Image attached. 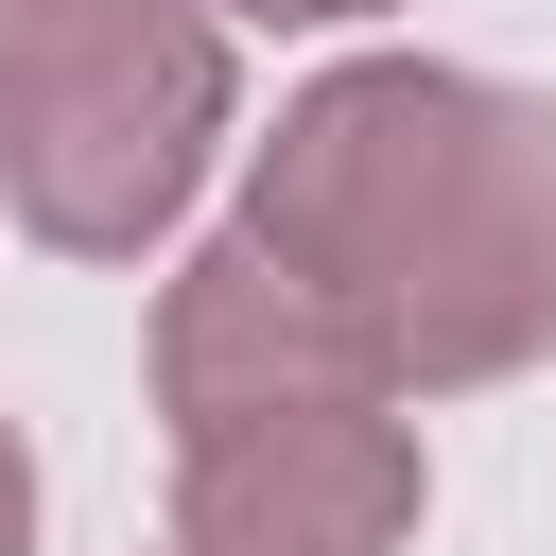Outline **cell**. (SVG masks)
Segmentation results:
<instances>
[{
  "mask_svg": "<svg viewBox=\"0 0 556 556\" xmlns=\"http://www.w3.org/2000/svg\"><path fill=\"white\" fill-rule=\"evenodd\" d=\"M295 261L382 400H469L556 348V104L452 52H348L278 104L226 208Z\"/></svg>",
  "mask_w": 556,
  "mask_h": 556,
  "instance_id": "obj_1",
  "label": "cell"
},
{
  "mask_svg": "<svg viewBox=\"0 0 556 556\" xmlns=\"http://www.w3.org/2000/svg\"><path fill=\"white\" fill-rule=\"evenodd\" d=\"M226 122H243L226 17H174V35H139V52H104V70L35 87V104H0V208L52 261H139V243L191 226Z\"/></svg>",
  "mask_w": 556,
  "mask_h": 556,
  "instance_id": "obj_2",
  "label": "cell"
},
{
  "mask_svg": "<svg viewBox=\"0 0 556 556\" xmlns=\"http://www.w3.org/2000/svg\"><path fill=\"white\" fill-rule=\"evenodd\" d=\"M434 504V452L400 400H295L174 434V556H400Z\"/></svg>",
  "mask_w": 556,
  "mask_h": 556,
  "instance_id": "obj_3",
  "label": "cell"
},
{
  "mask_svg": "<svg viewBox=\"0 0 556 556\" xmlns=\"http://www.w3.org/2000/svg\"><path fill=\"white\" fill-rule=\"evenodd\" d=\"M156 417L174 434H226V417H295V400H382L365 382V348H348V313L295 278V261H261L243 226H208L174 278H156Z\"/></svg>",
  "mask_w": 556,
  "mask_h": 556,
  "instance_id": "obj_4",
  "label": "cell"
},
{
  "mask_svg": "<svg viewBox=\"0 0 556 556\" xmlns=\"http://www.w3.org/2000/svg\"><path fill=\"white\" fill-rule=\"evenodd\" d=\"M174 17H208V0H0V104L70 87V70H104V52L174 35Z\"/></svg>",
  "mask_w": 556,
  "mask_h": 556,
  "instance_id": "obj_5",
  "label": "cell"
},
{
  "mask_svg": "<svg viewBox=\"0 0 556 556\" xmlns=\"http://www.w3.org/2000/svg\"><path fill=\"white\" fill-rule=\"evenodd\" d=\"M208 17H261V35H348V17H382V0H208Z\"/></svg>",
  "mask_w": 556,
  "mask_h": 556,
  "instance_id": "obj_6",
  "label": "cell"
},
{
  "mask_svg": "<svg viewBox=\"0 0 556 556\" xmlns=\"http://www.w3.org/2000/svg\"><path fill=\"white\" fill-rule=\"evenodd\" d=\"M0 556H35V452H17V417H0Z\"/></svg>",
  "mask_w": 556,
  "mask_h": 556,
  "instance_id": "obj_7",
  "label": "cell"
}]
</instances>
